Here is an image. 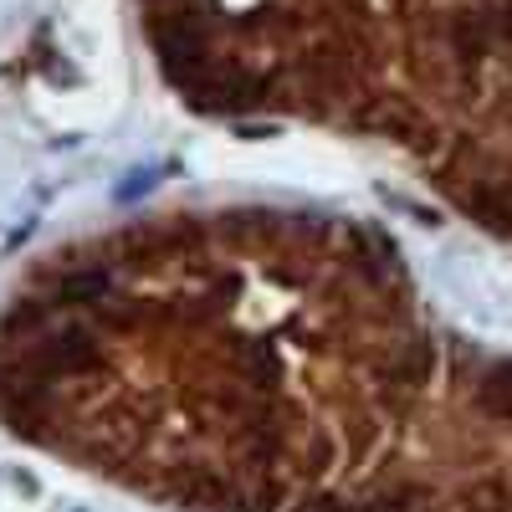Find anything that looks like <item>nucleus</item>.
<instances>
[{
	"instance_id": "1",
	"label": "nucleus",
	"mask_w": 512,
	"mask_h": 512,
	"mask_svg": "<svg viewBox=\"0 0 512 512\" xmlns=\"http://www.w3.org/2000/svg\"><path fill=\"white\" fill-rule=\"evenodd\" d=\"M11 359L21 369H31L36 379H72V374H88L103 359V344L88 323H72V318H47L41 328L21 333Z\"/></svg>"
},
{
	"instance_id": "2",
	"label": "nucleus",
	"mask_w": 512,
	"mask_h": 512,
	"mask_svg": "<svg viewBox=\"0 0 512 512\" xmlns=\"http://www.w3.org/2000/svg\"><path fill=\"white\" fill-rule=\"evenodd\" d=\"M292 512H364V502H344V497H308V502H297Z\"/></svg>"
}]
</instances>
